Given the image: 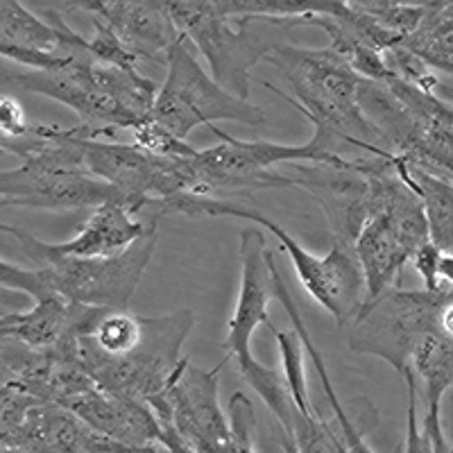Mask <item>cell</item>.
<instances>
[{
  "mask_svg": "<svg viewBox=\"0 0 453 453\" xmlns=\"http://www.w3.org/2000/svg\"><path fill=\"white\" fill-rule=\"evenodd\" d=\"M5 340H7V334L3 329H0V342H5Z\"/></svg>",
  "mask_w": 453,
  "mask_h": 453,
  "instance_id": "cell-39",
  "label": "cell"
},
{
  "mask_svg": "<svg viewBox=\"0 0 453 453\" xmlns=\"http://www.w3.org/2000/svg\"><path fill=\"white\" fill-rule=\"evenodd\" d=\"M451 290V286L435 293L399 286L386 290L351 319L347 345L354 354L376 356L403 374L411 367L415 347L426 335L438 334V313Z\"/></svg>",
  "mask_w": 453,
  "mask_h": 453,
  "instance_id": "cell-9",
  "label": "cell"
},
{
  "mask_svg": "<svg viewBox=\"0 0 453 453\" xmlns=\"http://www.w3.org/2000/svg\"><path fill=\"white\" fill-rule=\"evenodd\" d=\"M290 188H302L322 206L335 241L354 245L370 218V180L351 159L338 164L281 165Z\"/></svg>",
  "mask_w": 453,
  "mask_h": 453,
  "instance_id": "cell-12",
  "label": "cell"
},
{
  "mask_svg": "<svg viewBox=\"0 0 453 453\" xmlns=\"http://www.w3.org/2000/svg\"><path fill=\"white\" fill-rule=\"evenodd\" d=\"M14 87L23 91L39 93L46 98L66 104L68 109L78 113L82 127L87 129L88 139H107L119 129L139 127V120L129 111H125L111 93L104 88L98 75V64L91 57H78L62 68L52 71H27L7 78Z\"/></svg>",
  "mask_w": 453,
  "mask_h": 453,
  "instance_id": "cell-11",
  "label": "cell"
},
{
  "mask_svg": "<svg viewBox=\"0 0 453 453\" xmlns=\"http://www.w3.org/2000/svg\"><path fill=\"white\" fill-rule=\"evenodd\" d=\"M356 3L374 21H379L386 30L395 32L402 39L418 30L422 26L424 16L428 14V3H419V5L392 3V0H356Z\"/></svg>",
  "mask_w": 453,
  "mask_h": 453,
  "instance_id": "cell-26",
  "label": "cell"
},
{
  "mask_svg": "<svg viewBox=\"0 0 453 453\" xmlns=\"http://www.w3.org/2000/svg\"><path fill=\"white\" fill-rule=\"evenodd\" d=\"M229 435L232 453H257L254 431H257V412L245 392H234L229 399Z\"/></svg>",
  "mask_w": 453,
  "mask_h": 453,
  "instance_id": "cell-28",
  "label": "cell"
},
{
  "mask_svg": "<svg viewBox=\"0 0 453 453\" xmlns=\"http://www.w3.org/2000/svg\"><path fill=\"white\" fill-rule=\"evenodd\" d=\"M62 12L48 10L36 16L16 0H0V57L30 66V71L62 68L80 55H57L62 43Z\"/></svg>",
  "mask_w": 453,
  "mask_h": 453,
  "instance_id": "cell-15",
  "label": "cell"
},
{
  "mask_svg": "<svg viewBox=\"0 0 453 453\" xmlns=\"http://www.w3.org/2000/svg\"><path fill=\"white\" fill-rule=\"evenodd\" d=\"M0 447H19L30 453H127L111 440L103 438L71 411L55 403L36 402L26 419Z\"/></svg>",
  "mask_w": 453,
  "mask_h": 453,
  "instance_id": "cell-17",
  "label": "cell"
},
{
  "mask_svg": "<svg viewBox=\"0 0 453 453\" xmlns=\"http://www.w3.org/2000/svg\"><path fill=\"white\" fill-rule=\"evenodd\" d=\"M238 374H241L242 381L248 383L261 396L265 406L273 411L279 426L288 433V435H293L295 418L299 415V408L295 403L293 395H290L288 386H286V379L281 376V372L263 365L254 356H250V358L238 363Z\"/></svg>",
  "mask_w": 453,
  "mask_h": 453,
  "instance_id": "cell-23",
  "label": "cell"
},
{
  "mask_svg": "<svg viewBox=\"0 0 453 453\" xmlns=\"http://www.w3.org/2000/svg\"><path fill=\"white\" fill-rule=\"evenodd\" d=\"M220 143L197 150L188 159L193 173V196L220 197L232 193H257L270 188H290L281 165L338 164L345 157L334 155L325 141L313 134L304 145H281L270 141H241L225 134L216 125L209 127Z\"/></svg>",
  "mask_w": 453,
  "mask_h": 453,
  "instance_id": "cell-6",
  "label": "cell"
},
{
  "mask_svg": "<svg viewBox=\"0 0 453 453\" xmlns=\"http://www.w3.org/2000/svg\"><path fill=\"white\" fill-rule=\"evenodd\" d=\"M136 145L145 152L155 157H165V159H186L197 152L188 141H180L173 134H168L165 129L155 125L152 120H143L139 127L134 129Z\"/></svg>",
  "mask_w": 453,
  "mask_h": 453,
  "instance_id": "cell-29",
  "label": "cell"
},
{
  "mask_svg": "<svg viewBox=\"0 0 453 453\" xmlns=\"http://www.w3.org/2000/svg\"><path fill=\"white\" fill-rule=\"evenodd\" d=\"M66 411L82 419L91 431L125 449L161 444L164 431L152 408L129 396H119L103 388H93L68 403Z\"/></svg>",
  "mask_w": 453,
  "mask_h": 453,
  "instance_id": "cell-16",
  "label": "cell"
},
{
  "mask_svg": "<svg viewBox=\"0 0 453 453\" xmlns=\"http://www.w3.org/2000/svg\"><path fill=\"white\" fill-rule=\"evenodd\" d=\"M402 46L426 68L453 78V3H428L422 26L406 36Z\"/></svg>",
  "mask_w": 453,
  "mask_h": 453,
  "instance_id": "cell-21",
  "label": "cell"
},
{
  "mask_svg": "<svg viewBox=\"0 0 453 453\" xmlns=\"http://www.w3.org/2000/svg\"><path fill=\"white\" fill-rule=\"evenodd\" d=\"M411 370L422 381L426 412H442L444 392L453 390V340L426 335L412 351Z\"/></svg>",
  "mask_w": 453,
  "mask_h": 453,
  "instance_id": "cell-22",
  "label": "cell"
},
{
  "mask_svg": "<svg viewBox=\"0 0 453 453\" xmlns=\"http://www.w3.org/2000/svg\"><path fill=\"white\" fill-rule=\"evenodd\" d=\"M87 52L91 55L93 62L100 64V66L139 71V59L120 43V39L113 35L111 27L100 21V19H93V36L87 39Z\"/></svg>",
  "mask_w": 453,
  "mask_h": 453,
  "instance_id": "cell-27",
  "label": "cell"
},
{
  "mask_svg": "<svg viewBox=\"0 0 453 453\" xmlns=\"http://www.w3.org/2000/svg\"><path fill=\"white\" fill-rule=\"evenodd\" d=\"M168 73L157 93L150 120L175 139L186 141L200 125L213 127L216 120H232L241 125L265 123V111L248 100H238L220 87L197 64L188 42L181 39L168 55Z\"/></svg>",
  "mask_w": 453,
  "mask_h": 453,
  "instance_id": "cell-8",
  "label": "cell"
},
{
  "mask_svg": "<svg viewBox=\"0 0 453 453\" xmlns=\"http://www.w3.org/2000/svg\"><path fill=\"white\" fill-rule=\"evenodd\" d=\"M438 335L453 340V290L438 313Z\"/></svg>",
  "mask_w": 453,
  "mask_h": 453,
  "instance_id": "cell-34",
  "label": "cell"
},
{
  "mask_svg": "<svg viewBox=\"0 0 453 453\" xmlns=\"http://www.w3.org/2000/svg\"><path fill=\"white\" fill-rule=\"evenodd\" d=\"M30 302H35L30 295L0 286V318H5V315L12 313H23V311H27Z\"/></svg>",
  "mask_w": 453,
  "mask_h": 453,
  "instance_id": "cell-33",
  "label": "cell"
},
{
  "mask_svg": "<svg viewBox=\"0 0 453 453\" xmlns=\"http://www.w3.org/2000/svg\"><path fill=\"white\" fill-rule=\"evenodd\" d=\"M32 125L27 123V113L19 100L0 93V132L7 139H23L30 134Z\"/></svg>",
  "mask_w": 453,
  "mask_h": 453,
  "instance_id": "cell-31",
  "label": "cell"
},
{
  "mask_svg": "<svg viewBox=\"0 0 453 453\" xmlns=\"http://www.w3.org/2000/svg\"><path fill=\"white\" fill-rule=\"evenodd\" d=\"M293 440L299 453H347L345 435L335 419L325 422L319 418H306L299 412L295 418Z\"/></svg>",
  "mask_w": 453,
  "mask_h": 453,
  "instance_id": "cell-25",
  "label": "cell"
},
{
  "mask_svg": "<svg viewBox=\"0 0 453 453\" xmlns=\"http://www.w3.org/2000/svg\"><path fill=\"white\" fill-rule=\"evenodd\" d=\"M0 329L27 349H50L64 335H75L71 329V302L48 290L23 313L0 318Z\"/></svg>",
  "mask_w": 453,
  "mask_h": 453,
  "instance_id": "cell-19",
  "label": "cell"
},
{
  "mask_svg": "<svg viewBox=\"0 0 453 453\" xmlns=\"http://www.w3.org/2000/svg\"><path fill=\"white\" fill-rule=\"evenodd\" d=\"M202 370L188 358L159 396L148 403L161 424L193 453H232L229 418L220 408V372Z\"/></svg>",
  "mask_w": 453,
  "mask_h": 453,
  "instance_id": "cell-10",
  "label": "cell"
},
{
  "mask_svg": "<svg viewBox=\"0 0 453 453\" xmlns=\"http://www.w3.org/2000/svg\"><path fill=\"white\" fill-rule=\"evenodd\" d=\"M10 143H12V139H7V136L3 134V132H0V145H3V148L7 150V155H10Z\"/></svg>",
  "mask_w": 453,
  "mask_h": 453,
  "instance_id": "cell-38",
  "label": "cell"
},
{
  "mask_svg": "<svg viewBox=\"0 0 453 453\" xmlns=\"http://www.w3.org/2000/svg\"><path fill=\"white\" fill-rule=\"evenodd\" d=\"M75 7L107 23L139 62L165 64L170 50L184 39L161 0H91Z\"/></svg>",
  "mask_w": 453,
  "mask_h": 453,
  "instance_id": "cell-14",
  "label": "cell"
},
{
  "mask_svg": "<svg viewBox=\"0 0 453 453\" xmlns=\"http://www.w3.org/2000/svg\"><path fill=\"white\" fill-rule=\"evenodd\" d=\"M396 168L419 197L426 218L428 242H433L442 254L453 257V184L426 170L412 168L396 157Z\"/></svg>",
  "mask_w": 453,
  "mask_h": 453,
  "instance_id": "cell-20",
  "label": "cell"
},
{
  "mask_svg": "<svg viewBox=\"0 0 453 453\" xmlns=\"http://www.w3.org/2000/svg\"><path fill=\"white\" fill-rule=\"evenodd\" d=\"M274 254L268 250V242L258 229H242L241 232V290L236 297V309L226 325V338L222 349L236 363L252 356V335L261 325H268V306L274 299Z\"/></svg>",
  "mask_w": 453,
  "mask_h": 453,
  "instance_id": "cell-13",
  "label": "cell"
},
{
  "mask_svg": "<svg viewBox=\"0 0 453 453\" xmlns=\"http://www.w3.org/2000/svg\"><path fill=\"white\" fill-rule=\"evenodd\" d=\"M265 326L270 329V334H273L274 342L279 347V354H281L283 363V379H286V386H288L299 412L306 415V418H318V412H315L313 403H311L309 383H306V351L304 345H302V340H299L297 331L277 329L273 322H268Z\"/></svg>",
  "mask_w": 453,
  "mask_h": 453,
  "instance_id": "cell-24",
  "label": "cell"
},
{
  "mask_svg": "<svg viewBox=\"0 0 453 453\" xmlns=\"http://www.w3.org/2000/svg\"><path fill=\"white\" fill-rule=\"evenodd\" d=\"M32 129L43 139L42 148L32 152L19 168L0 173V204L62 211L123 202L136 213L123 193L88 175L73 127L35 125Z\"/></svg>",
  "mask_w": 453,
  "mask_h": 453,
  "instance_id": "cell-4",
  "label": "cell"
},
{
  "mask_svg": "<svg viewBox=\"0 0 453 453\" xmlns=\"http://www.w3.org/2000/svg\"><path fill=\"white\" fill-rule=\"evenodd\" d=\"M3 155H7V150L3 148V145H0V157H3Z\"/></svg>",
  "mask_w": 453,
  "mask_h": 453,
  "instance_id": "cell-40",
  "label": "cell"
},
{
  "mask_svg": "<svg viewBox=\"0 0 453 453\" xmlns=\"http://www.w3.org/2000/svg\"><path fill=\"white\" fill-rule=\"evenodd\" d=\"M127 453H168V449L161 447V444H155V447H143V449H132Z\"/></svg>",
  "mask_w": 453,
  "mask_h": 453,
  "instance_id": "cell-37",
  "label": "cell"
},
{
  "mask_svg": "<svg viewBox=\"0 0 453 453\" xmlns=\"http://www.w3.org/2000/svg\"><path fill=\"white\" fill-rule=\"evenodd\" d=\"M170 16L186 42L206 57L211 78L238 100L250 103V73L283 39L299 27L297 21L229 16L218 10V0H165Z\"/></svg>",
  "mask_w": 453,
  "mask_h": 453,
  "instance_id": "cell-3",
  "label": "cell"
},
{
  "mask_svg": "<svg viewBox=\"0 0 453 453\" xmlns=\"http://www.w3.org/2000/svg\"><path fill=\"white\" fill-rule=\"evenodd\" d=\"M152 225H143L123 202H107L93 209L91 216L80 225L78 234L66 242H55L57 252L64 257L104 258L125 252Z\"/></svg>",
  "mask_w": 453,
  "mask_h": 453,
  "instance_id": "cell-18",
  "label": "cell"
},
{
  "mask_svg": "<svg viewBox=\"0 0 453 453\" xmlns=\"http://www.w3.org/2000/svg\"><path fill=\"white\" fill-rule=\"evenodd\" d=\"M196 325L193 311L143 318L139 345L123 356H104L91 345L87 335L78 340V361L96 386L119 396L150 403L168 388L180 372L186 338Z\"/></svg>",
  "mask_w": 453,
  "mask_h": 453,
  "instance_id": "cell-7",
  "label": "cell"
},
{
  "mask_svg": "<svg viewBox=\"0 0 453 453\" xmlns=\"http://www.w3.org/2000/svg\"><path fill=\"white\" fill-rule=\"evenodd\" d=\"M191 453H193V451H191Z\"/></svg>",
  "mask_w": 453,
  "mask_h": 453,
  "instance_id": "cell-41",
  "label": "cell"
},
{
  "mask_svg": "<svg viewBox=\"0 0 453 453\" xmlns=\"http://www.w3.org/2000/svg\"><path fill=\"white\" fill-rule=\"evenodd\" d=\"M435 96H438L440 100H444V103L451 104V107H453V84L438 82V87H435Z\"/></svg>",
  "mask_w": 453,
  "mask_h": 453,
  "instance_id": "cell-36",
  "label": "cell"
},
{
  "mask_svg": "<svg viewBox=\"0 0 453 453\" xmlns=\"http://www.w3.org/2000/svg\"><path fill=\"white\" fill-rule=\"evenodd\" d=\"M14 238L27 258L36 263V273L50 293L73 304L104 311L127 309L157 248L155 225L125 252L104 258L64 257L57 252L55 242H43L27 229H19Z\"/></svg>",
  "mask_w": 453,
  "mask_h": 453,
  "instance_id": "cell-5",
  "label": "cell"
},
{
  "mask_svg": "<svg viewBox=\"0 0 453 453\" xmlns=\"http://www.w3.org/2000/svg\"><path fill=\"white\" fill-rule=\"evenodd\" d=\"M265 62L288 84L293 96L265 87L288 100L299 113L315 125V134L326 148L345 159L395 157L358 107L361 80L342 57L331 48H306L297 43H279Z\"/></svg>",
  "mask_w": 453,
  "mask_h": 453,
  "instance_id": "cell-1",
  "label": "cell"
},
{
  "mask_svg": "<svg viewBox=\"0 0 453 453\" xmlns=\"http://www.w3.org/2000/svg\"><path fill=\"white\" fill-rule=\"evenodd\" d=\"M442 257L444 254L433 242H424L422 248L412 254L411 263L412 268L419 273V277L424 279V286H426L424 290L435 293V290L442 288V281H440V261H442Z\"/></svg>",
  "mask_w": 453,
  "mask_h": 453,
  "instance_id": "cell-32",
  "label": "cell"
},
{
  "mask_svg": "<svg viewBox=\"0 0 453 453\" xmlns=\"http://www.w3.org/2000/svg\"><path fill=\"white\" fill-rule=\"evenodd\" d=\"M440 281H442V286L453 288V257H449V254H444L442 261H440Z\"/></svg>",
  "mask_w": 453,
  "mask_h": 453,
  "instance_id": "cell-35",
  "label": "cell"
},
{
  "mask_svg": "<svg viewBox=\"0 0 453 453\" xmlns=\"http://www.w3.org/2000/svg\"><path fill=\"white\" fill-rule=\"evenodd\" d=\"M0 286L30 295L32 299H39L42 295L48 293L46 283H43L36 270L19 268V265L7 261H0Z\"/></svg>",
  "mask_w": 453,
  "mask_h": 453,
  "instance_id": "cell-30",
  "label": "cell"
},
{
  "mask_svg": "<svg viewBox=\"0 0 453 453\" xmlns=\"http://www.w3.org/2000/svg\"><path fill=\"white\" fill-rule=\"evenodd\" d=\"M150 206L155 209L157 216L238 218V220L257 222L277 238L281 250L288 254L290 263L295 265V273L306 293L319 306H325L340 326L349 325L361 311L363 297H365V277H363L361 263L356 258L354 245L335 241L334 248L325 257H315L265 213L252 206L238 204V202L220 200V197L180 193V196L152 202Z\"/></svg>",
  "mask_w": 453,
  "mask_h": 453,
  "instance_id": "cell-2",
  "label": "cell"
}]
</instances>
